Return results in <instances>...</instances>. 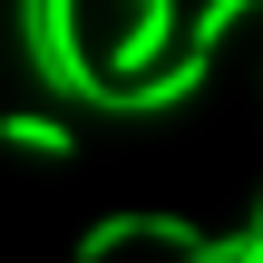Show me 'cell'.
Returning a JSON list of instances; mask_svg holds the SVG:
<instances>
[{
  "mask_svg": "<svg viewBox=\"0 0 263 263\" xmlns=\"http://www.w3.org/2000/svg\"><path fill=\"white\" fill-rule=\"evenodd\" d=\"M20 49H29V78L68 107H117V78L78 49V0H20Z\"/></svg>",
  "mask_w": 263,
  "mask_h": 263,
  "instance_id": "cell-1",
  "label": "cell"
},
{
  "mask_svg": "<svg viewBox=\"0 0 263 263\" xmlns=\"http://www.w3.org/2000/svg\"><path fill=\"white\" fill-rule=\"evenodd\" d=\"M127 244H176L185 263H224V234H205L185 215H98L78 234V263H107V254H127Z\"/></svg>",
  "mask_w": 263,
  "mask_h": 263,
  "instance_id": "cell-2",
  "label": "cell"
},
{
  "mask_svg": "<svg viewBox=\"0 0 263 263\" xmlns=\"http://www.w3.org/2000/svg\"><path fill=\"white\" fill-rule=\"evenodd\" d=\"M166 49H176V0H137L127 39L107 49V78H117V88H137V78H156V68H166Z\"/></svg>",
  "mask_w": 263,
  "mask_h": 263,
  "instance_id": "cell-3",
  "label": "cell"
},
{
  "mask_svg": "<svg viewBox=\"0 0 263 263\" xmlns=\"http://www.w3.org/2000/svg\"><path fill=\"white\" fill-rule=\"evenodd\" d=\"M205 78H215V59H205V49H185V59H166L156 78L117 88V107H107V117H166V107H185V98H195Z\"/></svg>",
  "mask_w": 263,
  "mask_h": 263,
  "instance_id": "cell-4",
  "label": "cell"
},
{
  "mask_svg": "<svg viewBox=\"0 0 263 263\" xmlns=\"http://www.w3.org/2000/svg\"><path fill=\"white\" fill-rule=\"evenodd\" d=\"M0 146H10V156H39V166H68V156H78V127L49 117V107H10V117H0Z\"/></svg>",
  "mask_w": 263,
  "mask_h": 263,
  "instance_id": "cell-5",
  "label": "cell"
},
{
  "mask_svg": "<svg viewBox=\"0 0 263 263\" xmlns=\"http://www.w3.org/2000/svg\"><path fill=\"white\" fill-rule=\"evenodd\" d=\"M234 20H254V0H205V10H195V29H185V49H205V59H215Z\"/></svg>",
  "mask_w": 263,
  "mask_h": 263,
  "instance_id": "cell-6",
  "label": "cell"
},
{
  "mask_svg": "<svg viewBox=\"0 0 263 263\" xmlns=\"http://www.w3.org/2000/svg\"><path fill=\"white\" fill-rule=\"evenodd\" d=\"M224 263H263V195H254V215H244V234H224Z\"/></svg>",
  "mask_w": 263,
  "mask_h": 263,
  "instance_id": "cell-7",
  "label": "cell"
},
{
  "mask_svg": "<svg viewBox=\"0 0 263 263\" xmlns=\"http://www.w3.org/2000/svg\"><path fill=\"white\" fill-rule=\"evenodd\" d=\"M254 10H263V0H254Z\"/></svg>",
  "mask_w": 263,
  "mask_h": 263,
  "instance_id": "cell-8",
  "label": "cell"
}]
</instances>
